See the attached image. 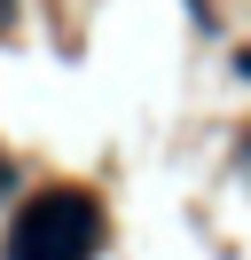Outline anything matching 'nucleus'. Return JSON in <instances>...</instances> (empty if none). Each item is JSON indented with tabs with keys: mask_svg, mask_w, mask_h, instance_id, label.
<instances>
[{
	"mask_svg": "<svg viewBox=\"0 0 251 260\" xmlns=\"http://www.w3.org/2000/svg\"><path fill=\"white\" fill-rule=\"evenodd\" d=\"M94 244H102V213H94V197L47 189V197L24 205L8 252H16V260H94Z\"/></svg>",
	"mask_w": 251,
	"mask_h": 260,
	"instance_id": "nucleus-1",
	"label": "nucleus"
}]
</instances>
